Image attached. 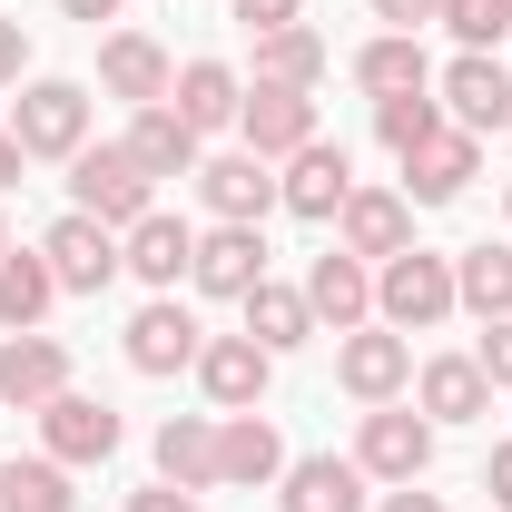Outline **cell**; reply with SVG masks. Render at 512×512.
<instances>
[{"instance_id": "1f68e13d", "label": "cell", "mask_w": 512, "mask_h": 512, "mask_svg": "<svg viewBox=\"0 0 512 512\" xmlns=\"http://www.w3.org/2000/svg\"><path fill=\"white\" fill-rule=\"evenodd\" d=\"M0 512H79L69 493V463L30 453V463H0Z\"/></svg>"}, {"instance_id": "4fadbf2b", "label": "cell", "mask_w": 512, "mask_h": 512, "mask_svg": "<svg viewBox=\"0 0 512 512\" xmlns=\"http://www.w3.org/2000/svg\"><path fill=\"white\" fill-rule=\"evenodd\" d=\"M473 178H483V148H473V128H434V138L404 158V197H414V207H453Z\"/></svg>"}, {"instance_id": "7402d4cb", "label": "cell", "mask_w": 512, "mask_h": 512, "mask_svg": "<svg viewBox=\"0 0 512 512\" xmlns=\"http://www.w3.org/2000/svg\"><path fill=\"white\" fill-rule=\"evenodd\" d=\"M414 394H424L434 424H483V414H493V375H483L473 355H424V365H414Z\"/></svg>"}, {"instance_id": "7a4b0ae2", "label": "cell", "mask_w": 512, "mask_h": 512, "mask_svg": "<svg viewBox=\"0 0 512 512\" xmlns=\"http://www.w3.org/2000/svg\"><path fill=\"white\" fill-rule=\"evenodd\" d=\"M69 207L128 237V227H138V217L158 207V178H148V168H138L128 148H79V158H69Z\"/></svg>"}, {"instance_id": "74e56055", "label": "cell", "mask_w": 512, "mask_h": 512, "mask_svg": "<svg viewBox=\"0 0 512 512\" xmlns=\"http://www.w3.org/2000/svg\"><path fill=\"white\" fill-rule=\"evenodd\" d=\"M128 512H197V493H178V483H138Z\"/></svg>"}, {"instance_id": "e575fe53", "label": "cell", "mask_w": 512, "mask_h": 512, "mask_svg": "<svg viewBox=\"0 0 512 512\" xmlns=\"http://www.w3.org/2000/svg\"><path fill=\"white\" fill-rule=\"evenodd\" d=\"M473 365L493 375V394H512V316H503V325H483V345H473Z\"/></svg>"}, {"instance_id": "f35d334b", "label": "cell", "mask_w": 512, "mask_h": 512, "mask_svg": "<svg viewBox=\"0 0 512 512\" xmlns=\"http://www.w3.org/2000/svg\"><path fill=\"white\" fill-rule=\"evenodd\" d=\"M483 493H493V512H512V444L483 453Z\"/></svg>"}, {"instance_id": "8992f818", "label": "cell", "mask_w": 512, "mask_h": 512, "mask_svg": "<svg viewBox=\"0 0 512 512\" xmlns=\"http://www.w3.org/2000/svg\"><path fill=\"white\" fill-rule=\"evenodd\" d=\"M237 128H247V148L276 168V158H296L306 138H325L316 128V89H276V79H256L247 109H237Z\"/></svg>"}, {"instance_id": "836d02e7", "label": "cell", "mask_w": 512, "mask_h": 512, "mask_svg": "<svg viewBox=\"0 0 512 512\" xmlns=\"http://www.w3.org/2000/svg\"><path fill=\"white\" fill-rule=\"evenodd\" d=\"M444 30L463 40V50H503V30H512V0H444Z\"/></svg>"}, {"instance_id": "52a82bcc", "label": "cell", "mask_w": 512, "mask_h": 512, "mask_svg": "<svg viewBox=\"0 0 512 512\" xmlns=\"http://www.w3.org/2000/svg\"><path fill=\"white\" fill-rule=\"evenodd\" d=\"M40 256H50L60 296H99V286L119 276V227H99V217H79V207H69L60 227L40 237Z\"/></svg>"}, {"instance_id": "cb8c5ba5", "label": "cell", "mask_w": 512, "mask_h": 512, "mask_svg": "<svg viewBox=\"0 0 512 512\" xmlns=\"http://www.w3.org/2000/svg\"><path fill=\"white\" fill-rule=\"evenodd\" d=\"M188 276L207 286V296H237V306H247V286L266 276V237H256V227H207Z\"/></svg>"}, {"instance_id": "b9f144b4", "label": "cell", "mask_w": 512, "mask_h": 512, "mask_svg": "<svg viewBox=\"0 0 512 512\" xmlns=\"http://www.w3.org/2000/svg\"><path fill=\"white\" fill-rule=\"evenodd\" d=\"M20 168H30V148H20V138L0 128V188H20Z\"/></svg>"}, {"instance_id": "d4e9b609", "label": "cell", "mask_w": 512, "mask_h": 512, "mask_svg": "<svg viewBox=\"0 0 512 512\" xmlns=\"http://www.w3.org/2000/svg\"><path fill=\"white\" fill-rule=\"evenodd\" d=\"M119 148H128V158H138V168H148V178H197V128L178 119L168 99H158V109H138Z\"/></svg>"}, {"instance_id": "3957f363", "label": "cell", "mask_w": 512, "mask_h": 512, "mask_svg": "<svg viewBox=\"0 0 512 512\" xmlns=\"http://www.w3.org/2000/svg\"><path fill=\"white\" fill-rule=\"evenodd\" d=\"M10 138H20L30 158H79V148H89V89H79V79H30V89L10 99Z\"/></svg>"}, {"instance_id": "ab89813d", "label": "cell", "mask_w": 512, "mask_h": 512, "mask_svg": "<svg viewBox=\"0 0 512 512\" xmlns=\"http://www.w3.org/2000/svg\"><path fill=\"white\" fill-rule=\"evenodd\" d=\"M375 20H394V30H424V20H444V0H375Z\"/></svg>"}, {"instance_id": "7bdbcfd3", "label": "cell", "mask_w": 512, "mask_h": 512, "mask_svg": "<svg viewBox=\"0 0 512 512\" xmlns=\"http://www.w3.org/2000/svg\"><path fill=\"white\" fill-rule=\"evenodd\" d=\"M69 20H89V30H99V20H119V0H60Z\"/></svg>"}, {"instance_id": "4dcf8cb0", "label": "cell", "mask_w": 512, "mask_h": 512, "mask_svg": "<svg viewBox=\"0 0 512 512\" xmlns=\"http://www.w3.org/2000/svg\"><path fill=\"white\" fill-rule=\"evenodd\" d=\"M325 69H335V50H325L306 20H296V30H266V40H256V79H276V89H316Z\"/></svg>"}, {"instance_id": "30bf717a", "label": "cell", "mask_w": 512, "mask_h": 512, "mask_svg": "<svg viewBox=\"0 0 512 512\" xmlns=\"http://www.w3.org/2000/svg\"><path fill=\"white\" fill-rule=\"evenodd\" d=\"M197 197H207L217 227H256V217L276 207V178H266L256 148H227V158H197Z\"/></svg>"}, {"instance_id": "603a6c76", "label": "cell", "mask_w": 512, "mask_h": 512, "mask_svg": "<svg viewBox=\"0 0 512 512\" xmlns=\"http://www.w3.org/2000/svg\"><path fill=\"white\" fill-rule=\"evenodd\" d=\"M168 109H178L197 138H207V128H237V109H247V79H237L227 60H188L178 79H168Z\"/></svg>"}, {"instance_id": "8fae6325", "label": "cell", "mask_w": 512, "mask_h": 512, "mask_svg": "<svg viewBox=\"0 0 512 512\" xmlns=\"http://www.w3.org/2000/svg\"><path fill=\"white\" fill-rule=\"evenodd\" d=\"M434 89H444V119H453V128H473V138L512 119V69L493 60V50H463V60H453Z\"/></svg>"}, {"instance_id": "83f0119b", "label": "cell", "mask_w": 512, "mask_h": 512, "mask_svg": "<svg viewBox=\"0 0 512 512\" xmlns=\"http://www.w3.org/2000/svg\"><path fill=\"white\" fill-rule=\"evenodd\" d=\"M247 335L266 345V355H296V345L316 335V306H306V286H266V276H256V286H247Z\"/></svg>"}, {"instance_id": "484cf974", "label": "cell", "mask_w": 512, "mask_h": 512, "mask_svg": "<svg viewBox=\"0 0 512 512\" xmlns=\"http://www.w3.org/2000/svg\"><path fill=\"white\" fill-rule=\"evenodd\" d=\"M158 483L217 493V424H207V414H168V424H158Z\"/></svg>"}, {"instance_id": "2e32d148", "label": "cell", "mask_w": 512, "mask_h": 512, "mask_svg": "<svg viewBox=\"0 0 512 512\" xmlns=\"http://www.w3.org/2000/svg\"><path fill=\"white\" fill-rule=\"evenodd\" d=\"M168 79H178V60H168L148 30H109V40H99V89H109V99L158 109V99H168Z\"/></svg>"}, {"instance_id": "e0dca14e", "label": "cell", "mask_w": 512, "mask_h": 512, "mask_svg": "<svg viewBox=\"0 0 512 512\" xmlns=\"http://www.w3.org/2000/svg\"><path fill=\"white\" fill-rule=\"evenodd\" d=\"M306 306H316V325H335V335L375 325V266L345 256V247H325L316 266H306Z\"/></svg>"}, {"instance_id": "ffe728a7", "label": "cell", "mask_w": 512, "mask_h": 512, "mask_svg": "<svg viewBox=\"0 0 512 512\" xmlns=\"http://www.w3.org/2000/svg\"><path fill=\"white\" fill-rule=\"evenodd\" d=\"M276 493H286V512H365V463L355 453H296L276 473Z\"/></svg>"}, {"instance_id": "60d3db41", "label": "cell", "mask_w": 512, "mask_h": 512, "mask_svg": "<svg viewBox=\"0 0 512 512\" xmlns=\"http://www.w3.org/2000/svg\"><path fill=\"white\" fill-rule=\"evenodd\" d=\"M375 512H444V493H424V483H394Z\"/></svg>"}, {"instance_id": "ac0fdd59", "label": "cell", "mask_w": 512, "mask_h": 512, "mask_svg": "<svg viewBox=\"0 0 512 512\" xmlns=\"http://www.w3.org/2000/svg\"><path fill=\"white\" fill-rule=\"evenodd\" d=\"M355 197V158L335 148V138H306L296 158H286V178H276V207H296V217H335Z\"/></svg>"}, {"instance_id": "5bb4252c", "label": "cell", "mask_w": 512, "mask_h": 512, "mask_svg": "<svg viewBox=\"0 0 512 512\" xmlns=\"http://www.w3.org/2000/svg\"><path fill=\"white\" fill-rule=\"evenodd\" d=\"M40 444H50V463H109L119 453V414L99 394H50L40 404Z\"/></svg>"}, {"instance_id": "f1b7e54d", "label": "cell", "mask_w": 512, "mask_h": 512, "mask_svg": "<svg viewBox=\"0 0 512 512\" xmlns=\"http://www.w3.org/2000/svg\"><path fill=\"white\" fill-rule=\"evenodd\" d=\"M355 79H365L375 99H394V89H434V60H424V40H414V30H384V40L355 50Z\"/></svg>"}, {"instance_id": "6da1fadb", "label": "cell", "mask_w": 512, "mask_h": 512, "mask_svg": "<svg viewBox=\"0 0 512 512\" xmlns=\"http://www.w3.org/2000/svg\"><path fill=\"white\" fill-rule=\"evenodd\" d=\"M375 316L394 325V335H434V325L453 316V256L434 247H404L375 266Z\"/></svg>"}, {"instance_id": "f546056e", "label": "cell", "mask_w": 512, "mask_h": 512, "mask_svg": "<svg viewBox=\"0 0 512 512\" xmlns=\"http://www.w3.org/2000/svg\"><path fill=\"white\" fill-rule=\"evenodd\" d=\"M453 306H473L483 325L512 316V247H463L453 256Z\"/></svg>"}, {"instance_id": "7c38bea8", "label": "cell", "mask_w": 512, "mask_h": 512, "mask_svg": "<svg viewBox=\"0 0 512 512\" xmlns=\"http://www.w3.org/2000/svg\"><path fill=\"white\" fill-rule=\"evenodd\" d=\"M50 394H69V345L60 335H0V404H20V414H40Z\"/></svg>"}, {"instance_id": "f6af8a7d", "label": "cell", "mask_w": 512, "mask_h": 512, "mask_svg": "<svg viewBox=\"0 0 512 512\" xmlns=\"http://www.w3.org/2000/svg\"><path fill=\"white\" fill-rule=\"evenodd\" d=\"M503 217H512V197H503Z\"/></svg>"}, {"instance_id": "9a60e30c", "label": "cell", "mask_w": 512, "mask_h": 512, "mask_svg": "<svg viewBox=\"0 0 512 512\" xmlns=\"http://www.w3.org/2000/svg\"><path fill=\"white\" fill-rule=\"evenodd\" d=\"M119 266L138 276V286H158V296H168V286L197 266V227H188V217H168V207H148V217L119 237Z\"/></svg>"}, {"instance_id": "8d00e7d4", "label": "cell", "mask_w": 512, "mask_h": 512, "mask_svg": "<svg viewBox=\"0 0 512 512\" xmlns=\"http://www.w3.org/2000/svg\"><path fill=\"white\" fill-rule=\"evenodd\" d=\"M20 69H30V30L0 20V89H20Z\"/></svg>"}, {"instance_id": "9c48e42d", "label": "cell", "mask_w": 512, "mask_h": 512, "mask_svg": "<svg viewBox=\"0 0 512 512\" xmlns=\"http://www.w3.org/2000/svg\"><path fill=\"white\" fill-rule=\"evenodd\" d=\"M266 375H276V355H266L256 335H207V345H197V384H207V404H217V414L266 404Z\"/></svg>"}, {"instance_id": "ba28073f", "label": "cell", "mask_w": 512, "mask_h": 512, "mask_svg": "<svg viewBox=\"0 0 512 512\" xmlns=\"http://www.w3.org/2000/svg\"><path fill=\"white\" fill-rule=\"evenodd\" d=\"M335 227H345V237H335L345 256L384 266V256H404V247H414V197H404V188H355L345 207H335Z\"/></svg>"}, {"instance_id": "d590c367", "label": "cell", "mask_w": 512, "mask_h": 512, "mask_svg": "<svg viewBox=\"0 0 512 512\" xmlns=\"http://www.w3.org/2000/svg\"><path fill=\"white\" fill-rule=\"evenodd\" d=\"M227 10L247 20L256 40H266V30H296V20H306V0H227Z\"/></svg>"}, {"instance_id": "d6a6232c", "label": "cell", "mask_w": 512, "mask_h": 512, "mask_svg": "<svg viewBox=\"0 0 512 512\" xmlns=\"http://www.w3.org/2000/svg\"><path fill=\"white\" fill-rule=\"evenodd\" d=\"M434 128H444V99H424V89H394V99H375V138L394 148V158H414Z\"/></svg>"}, {"instance_id": "44dd1931", "label": "cell", "mask_w": 512, "mask_h": 512, "mask_svg": "<svg viewBox=\"0 0 512 512\" xmlns=\"http://www.w3.org/2000/svg\"><path fill=\"white\" fill-rule=\"evenodd\" d=\"M286 463H296V453H286V434H276V424H266L256 404L217 424V483H247V493H266V483H276Z\"/></svg>"}, {"instance_id": "ee69618b", "label": "cell", "mask_w": 512, "mask_h": 512, "mask_svg": "<svg viewBox=\"0 0 512 512\" xmlns=\"http://www.w3.org/2000/svg\"><path fill=\"white\" fill-rule=\"evenodd\" d=\"M0 256H10V227H0Z\"/></svg>"}, {"instance_id": "277c9868", "label": "cell", "mask_w": 512, "mask_h": 512, "mask_svg": "<svg viewBox=\"0 0 512 512\" xmlns=\"http://www.w3.org/2000/svg\"><path fill=\"white\" fill-rule=\"evenodd\" d=\"M355 463H365V483H424V463H434V414H414V404H365Z\"/></svg>"}, {"instance_id": "4316f807", "label": "cell", "mask_w": 512, "mask_h": 512, "mask_svg": "<svg viewBox=\"0 0 512 512\" xmlns=\"http://www.w3.org/2000/svg\"><path fill=\"white\" fill-rule=\"evenodd\" d=\"M50 306H60V276H50V256H40V247H10V256H0V325H10V335H30Z\"/></svg>"}, {"instance_id": "d6986e66", "label": "cell", "mask_w": 512, "mask_h": 512, "mask_svg": "<svg viewBox=\"0 0 512 512\" xmlns=\"http://www.w3.org/2000/svg\"><path fill=\"white\" fill-rule=\"evenodd\" d=\"M197 345H207V335H197V316L178 296H148V306L128 316V365H138V375H178V365H197Z\"/></svg>"}, {"instance_id": "5b68a950", "label": "cell", "mask_w": 512, "mask_h": 512, "mask_svg": "<svg viewBox=\"0 0 512 512\" xmlns=\"http://www.w3.org/2000/svg\"><path fill=\"white\" fill-rule=\"evenodd\" d=\"M335 384H345L355 404H394V394L414 384V335H394V325L335 335Z\"/></svg>"}]
</instances>
